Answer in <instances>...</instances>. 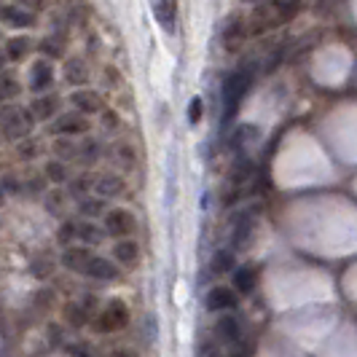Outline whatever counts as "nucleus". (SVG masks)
<instances>
[{
	"mask_svg": "<svg viewBox=\"0 0 357 357\" xmlns=\"http://www.w3.org/2000/svg\"><path fill=\"white\" fill-rule=\"evenodd\" d=\"M242 38H248L245 36V27H242V22H239V19H234L231 24L226 27V33H223V43H226L229 49H236Z\"/></svg>",
	"mask_w": 357,
	"mask_h": 357,
	"instance_id": "obj_31",
	"label": "nucleus"
},
{
	"mask_svg": "<svg viewBox=\"0 0 357 357\" xmlns=\"http://www.w3.org/2000/svg\"><path fill=\"white\" fill-rule=\"evenodd\" d=\"M68 164L59 159L54 161H46V167H43V178L46 183H52V185H62V183H68Z\"/></svg>",
	"mask_w": 357,
	"mask_h": 357,
	"instance_id": "obj_23",
	"label": "nucleus"
},
{
	"mask_svg": "<svg viewBox=\"0 0 357 357\" xmlns=\"http://www.w3.org/2000/svg\"><path fill=\"white\" fill-rule=\"evenodd\" d=\"M255 287H258V271H255V266L234 268V290H236V293L250 296Z\"/></svg>",
	"mask_w": 357,
	"mask_h": 357,
	"instance_id": "obj_16",
	"label": "nucleus"
},
{
	"mask_svg": "<svg viewBox=\"0 0 357 357\" xmlns=\"http://www.w3.org/2000/svg\"><path fill=\"white\" fill-rule=\"evenodd\" d=\"M215 333L223 341H229V344H239V339H242V325H239V320L234 314L223 312L218 317V322H215Z\"/></svg>",
	"mask_w": 357,
	"mask_h": 357,
	"instance_id": "obj_15",
	"label": "nucleus"
},
{
	"mask_svg": "<svg viewBox=\"0 0 357 357\" xmlns=\"http://www.w3.org/2000/svg\"><path fill=\"white\" fill-rule=\"evenodd\" d=\"M110 357H137V355H135L132 349H116V352H113Z\"/></svg>",
	"mask_w": 357,
	"mask_h": 357,
	"instance_id": "obj_41",
	"label": "nucleus"
},
{
	"mask_svg": "<svg viewBox=\"0 0 357 357\" xmlns=\"http://www.w3.org/2000/svg\"><path fill=\"white\" fill-rule=\"evenodd\" d=\"M94 175H89V172H84V175H78V178L73 180V185H70V194L73 197H86L91 188H94Z\"/></svg>",
	"mask_w": 357,
	"mask_h": 357,
	"instance_id": "obj_32",
	"label": "nucleus"
},
{
	"mask_svg": "<svg viewBox=\"0 0 357 357\" xmlns=\"http://www.w3.org/2000/svg\"><path fill=\"white\" fill-rule=\"evenodd\" d=\"M54 153L59 156V161L78 159V143H73V137H59V140L54 143Z\"/></svg>",
	"mask_w": 357,
	"mask_h": 357,
	"instance_id": "obj_29",
	"label": "nucleus"
},
{
	"mask_svg": "<svg viewBox=\"0 0 357 357\" xmlns=\"http://www.w3.org/2000/svg\"><path fill=\"white\" fill-rule=\"evenodd\" d=\"M252 84V68H239L234 70L231 75H226L223 81V126H231V121L236 119L239 107H242V100L250 89Z\"/></svg>",
	"mask_w": 357,
	"mask_h": 357,
	"instance_id": "obj_1",
	"label": "nucleus"
},
{
	"mask_svg": "<svg viewBox=\"0 0 357 357\" xmlns=\"http://www.w3.org/2000/svg\"><path fill=\"white\" fill-rule=\"evenodd\" d=\"M250 229H252V215H242V218L236 220V231H234V245H231L234 252L245 245V239L250 236Z\"/></svg>",
	"mask_w": 357,
	"mask_h": 357,
	"instance_id": "obj_27",
	"label": "nucleus"
},
{
	"mask_svg": "<svg viewBox=\"0 0 357 357\" xmlns=\"http://www.w3.org/2000/svg\"><path fill=\"white\" fill-rule=\"evenodd\" d=\"M102 124H105V129H116L119 126V113L116 110H102Z\"/></svg>",
	"mask_w": 357,
	"mask_h": 357,
	"instance_id": "obj_38",
	"label": "nucleus"
},
{
	"mask_svg": "<svg viewBox=\"0 0 357 357\" xmlns=\"http://www.w3.org/2000/svg\"><path fill=\"white\" fill-rule=\"evenodd\" d=\"M54 84V65L46 59H36L30 68V89L36 94H43L46 89H52Z\"/></svg>",
	"mask_w": 357,
	"mask_h": 357,
	"instance_id": "obj_11",
	"label": "nucleus"
},
{
	"mask_svg": "<svg viewBox=\"0 0 357 357\" xmlns=\"http://www.w3.org/2000/svg\"><path fill=\"white\" fill-rule=\"evenodd\" d=\"M89 309L84 304H68L65 306V322L73 325V328H84L86 322H89Z\"/></svg>",
	"mask_w": 357,
	"mask_h": 357,
	"instance_id": "obj_24",
	"label": "nucleus"
},
{
	"mask_svg": "<svg viewBox=\"0 0 357 357\" xmlns=\"http://www.w3.org/2000/svg\"><path fill=\"white\" fill-rule=\"evenodd\" d=\"M65 81L73 84V86H84L89 81V68H86V62L81 56H70L65 62Z\"/></svg>",
	"mask_w": 357,
	"mask_h": 357,
	"instance_id": "obj_17",
	"label": "nucleus"
},
{
	"mask_svg": "<svg viewBox=\"0 0 357 357\" xmlns=\"http://www.w3.org/2000/svg\"><path fill=\"white\" fill-rule=\"evenodd\" d=\"M62 202H65V194H62L59 188H54V191L46 194V207H49V213H59Z\"/></svg>",
	"mask_w": 357,
	"mask_h": 357,
	"instance_id": "obj_36",
	"label": "nucleus"
},
{
	"mask_svg": "<svg viewBox=\"0 0 357 357\" xmlns=\"http://www.w3.org/2000/svg\"><path fill=\"white\" fill-rule=\"evenodd\" d=\"M231 357H245V355H242V352H234V355Z\"/></svg>",
	"mask_w": 357,
	"mask_h": 357,
	"instance_id": "obj_43",
	"label": "nucleus"
},
{
	"mask_svg": "<svg viewBox=\"0 0 357 357\" xmlns=\"http://www.w3.org/2000/svg\"><path fill=\"white\" fill-rule=\"evenodd\" d=\"M30 49H33V43H30V38L27 36L8 38V40H6V59L19 62V59H24V56L30 54Z\"/></svg>",
	"mask_w": 357,
	"mask_h": 357,
	"instance_id": "obj_20",
	"label": "nucleus"
},
{
	"mask_svg": "<svg viewBox=\"0 0 357 357\" xmlns=\"http://www.w3.org/2000/svg\"><path fill=\"white\" fill-rule=\"evenodd\" d=\"M30 113H33V119H38V121H52L54 116L59 113V97H56V94H46V91H43L38 100H33Z\"/></svg>",
	"mask_w": 357,
	"mask_h": 357,
	"instance_id": "obj_14",
	"label": "nucleus"
},
{
	"mask_svg": "<svg viewBox=\"0 0 357 357\" xmlns=\"http://www.w3.org/2000/svg\"><path fill=\"white\" fill-rule=\"evenodd\" d=\"M0 22L8 24V27H17V30H30L38 24L36 11L30 8H22V6H0Z\"/></svg>",
	"mask_w": 357,
	"mask_h": 357,
	"instance_id": "obj_8",
	"label": "nucleus"
},
{
	"mask_svg": "<svg viewBox=\"0 0 357 357\" xmlns=\"http://www.w3.org/2000/svg\"><path fill=\"white\" fill-rule=\"evenodd\" d=\"M301 6H304L301 0H271V3H268V8L274 11V24L290 22V19L301 11Z\"/></svg>",
	"mask_w": 357,
	"mask_h": 357,
	"instance_id": "obj_18",
	"label": "nucleus"
},
{
	"mask_svg": "<svg viewBox=\"0 0 357 357\" xmlns=\"http://www.w3.org/2000/svg\"><path fill=\"white\" fill-rule=\"evenodd\" d=\"M43 3H46V0H17V6L30 8V11H40V8H43Z\"/></svg>",
	"mask_w": 357,
	"mask_h": 357,
	"instance_id": "obj_39",
	"label": "nucleus"
},
{
	"mask_svg": "<svg viewBox=\"0 0 357 357\" xmlns=\"http://www.w3.org/2000/svg\"><path fill=\"white\" fill-rule=\"evenodd\" d=\"M52 304H54V290H38L36 293L38 309H52Z\"/></svg>",
	"mask_w": 357,
	"mask_h": 357,
	"instance_id": "obj_37",
	"label": "nucleus"
},
{
	"mask_svg": "<svg viewBox=\"0 0 357 357\" xmlns=\"http://www.w3.org/2000/svg\"><path fill=\"white\" fill-rule=\"evenodd\" d=\"M78 159L84 164H94L100 159V143L97 140H86V143H78Z\"/></svg>",
	"mask_w": 357,
	"mask_h": 357,
	"instance_id": "obj_34",
	"label": "nucleus"
},
{
	"mask_svg": "<svg viewBox=\"0 0 357 357\" xmlns=\"http://www.w3.org/2000/svg\"><path fill=\"white\" fill-rule=\"evenodd\" d=\"M78 213L86 220H94L100 215H105V199L102 197H81L78 199Z\"/></svg>",
	"mask_w": 357,
	"mask_h": 357,
	"instance_id": "obj_22",
	"label": "nucleus"
},
{
	"mask_svg": "<svg viewBox=\"0 0 357 357\" xmlns=\"http://www.w3.org/2000/svg\"><path fill=\"white\" fill-rule=\"evenodd\" d=\"M204 306H207V312H231V309L239 306V293H236L234 287L215 285L213 290L207 293Z\"/></svg>",
	"mask_w": 357,
	"mask_h": 357,
	"instance_id": "obj_7",
	"label": "nucleus"
},
{
	"mask_svg": "<svg viewBox=\"0 0 357 357\" xmlns=\"http://www.w3.org/2000/svg\"><path fill=\"white\" fill-rule=\"evenodd\" d=\"M210 271H213V274H226V271H234V250L231 248H223V250L215 252L213 264H210Z\"/></svg>",
	"mask_w": 357,
	"mask_h": 357,
	"instance_id": "obj_25",
	"label": "nucleus"
},
{
	"mask_svg": "<svg viewBox=\"0 0 357 357\" xmlns=\"http://www.w3.org/2000/svg\"><path fill=\"white\" fill-rule=\"evenodd\" d=\"M70 102H73V107H75L78 113H84V116H94V113H102V110H105L100 91H94V89H75L70 94Z\"/></svg>",
	"mask_w": 357,
	"mask_h": 357,
	"instance_id": "obj_9",
	"label": "nucleus"
},
{
	"mask_svg": "<svg viewBox=\"0 0 357 357\" xmlns=\"http://www.w3.org/2000/svg\"><path fill=\"white\" fill-rule=\"evenodd\" d=\"M62 49H65V38L59 36V33L46 36L43 40H40V52H43V56H62Z\"/></svg>",
	"mask_w": 357,
	"mask_h": 357,
	"instance_id": "obj_30",
	"label": "nucleus"
},
{
	"mask_svg": "<svg viewBox=\"0 0 357 357\" xmlns=\"http://www.w3.org/2000/svg\"><path fill=\"white\" fill-rule=\"evenodd\" d=\"M202 113H204V100H202V97H194L191 105H188V121H191V124H199V121H202Z\"/></svg>",
	"mask_w": 357,
	"mask_h": 357,
	"instance_id": "obj_35",
	"label": "nucleus"
},
{
	"mask_svg": "<svg viewBox=\"0 0 357 357\" xmlns=\"http://www.w3.org/2000/svg\"><path fill=\"white\" fill-rule=\"evenodd\" d=\"M3 68H6V54H0V73H3Z\"/></svg>",
	"mask_w": 357,
	"mask_h": 357,
	"instance_id": "obj_42",
	"label": "nucleus"
},
{
	"mask_svg": "<svg viewBox=\"0 0 357 357\" xmlns=\"http://www.w3.org/2000/svg\"><path fill=\"white\" fill-rule=\"evenodd\" d=\"M30 271H33V277H38V280L52 277L54 274V258H49V255H36V258L30 261Z\"/></svg>",
	"mask_w": 357,
	"mask_h": 357,
	"instance_id": "obj_28",
	"label": "nucleus"
},
{
	"mask_svg": "<svg viewBox=\"0 0 357 357\" xmlns=\"http://www.w3.org/2000/svg\"><path fill=\"white\" fill-rule=\"evenodd\" d=\"M22 86H19V81L11 75V73H0V102H6V100H14Z\"/></svg>",
	"mask_w": 357,
	"mask_h": 357,
	"instance_id": "obj_26",
	"label": "nucleus"
},
{
	"mask_svg": "<svg viewBox=\"0 0 357 357\" xmlns=\"http://www.w3.org/2000/svg\"><path fill=\"white\" fill-rule=\"evenodd\" d=\"M73 239H78V223L75 220H65L59 226V231H56V242L62 248H68V245H73Z\"/></svg>",
	"mask_w": 357,
	"mask_h": 357,
	"instance_id": "obj_33",
	"label": "nucleus"
},
{
	"mask_svg": "<svg viewBox=\"0 0 357 357\" xmlns=\"http://www.w3.org/2000/svg\"><path fill=\"white\" fill-rule=\"evenodd\" d=\"M102 229H105V234L116 236V239H126L137 229V220H135V215L129 213V210L116 207V210H107L102 215Z\"/></svg>",
	"mask_w": 357,
	"mask_h": 357,
	"instance_id": "obj_5",
	"label": "nucleus"
},
{
	"mask_svg": "<svg viewBox=\"0 0 357 357\" xmlns=\"http://www.w3.org/2000/svg\"><path fill=\"white\" fill-rule=\"evenodd\" d=\"M33 124L36 121H33V113L30 110H22V107H14V105H6L0 110V135L6 140H22L30 132Z\"/></svg>",
	"mask_w": 357,
	"mask_h": 357,
	"instance_id": "obj_2",
	"label": "nucleus"
},
{
	"mask_svg": "<svg viewBox=\"0 0 357 357\" xmlns=\"http://www.w3.org/2000/svg\"><path fill=\"white\" fill-rule=\"evenodd\" d=\"M81 274H86L91 280H97V282H113V280H119V264L116 261H110V258H102V255H94L91 252V258L86 261V266Z\"/></svg>",
	"mask_w": 357,
	"mask_h": 357,
	"instance_id": "obj_6",
	"label": "nucleus"
},
{
	"mask_svg": "<svg viewBox=\"0 0 357 357\" xmlns=\"http://www.w3.org/2000/svg\"><path fill=\"white\" fill-rule=\"evenodd\" d=\"M94 191H97V197H119V194H124V178H119V175H100V178L94 180Z\"/></svg>",
	"mask_w": 357,
	"mask_h": 357,
	"instance_id": "obj_19",
	"label": "nucleus"
},
{
	"mask_svg": "<svg viewBox=\"0 0 357 357\" xmlns=\"http://www.w3.org/2000/svg\"><path fill=\"white\" fill-rule=\"evenodd\" d=\"M153 17L167 33H175L178 27V0H151Z\"/></svg>",
	"mask_w": 357,
	"mask_h": 357,
	"instance_id": "obj_10",
	"label": "nucleus"
},
{
	"mask_svg": "<svg viewBox=\"0 0 357 357\" xmlns=\"http://www.w3.org/2000/svg\"><path fill=\"white\" fill-rule=\"evenodd\" d=\"M89 116L73 110V113H56L52 124V135L56 137H78V135H86L89 132Z\"/></svg>",
	"mask_w": 357,
	"mask_h": 357,
	"instance_id": "obj_4",
	"label": "nucleus"
},
{
	"mask_svg": "<svg viewBox=\"0 0 357 357\" xmlns=\"http://www.w3.org/2000/svg\"><path fill=\"white\" fill-rule=\"evenodd\" d=\"M78 239L86 248H94V245H100L105 239V229H100L94 220H84V223H78Z\"/></svg>",
	"mask_w": 357,
	"mask_h": 357,
	"instance_id": "obj_21",
	"label": "nucleus"
},
{
	"mask_svg": "<svg viewBox=\"0 0 357 357\" xmlns=\"http://www.w3.org/2000/svg\"><path fill=\"white\" fill-rule=\"evenodd\" d=\"M105 75H107V84H113V86H119V84H121V78H119V73L113 70V68H107Z\"/></svg>",
	"mask_w": 357,
	"mask_h": 357,
	"instance_id": "obj_40",
	"label": "nucleus"
},
{
	"mask_svg": "<svg viewBox=\"0 0 357 357\" xmlns=\"http://www.w3.org/2000/svg\"><path fill=\"white\" fill-rule=\"evenodd\" d=\"M129 325V309H126L124 301H119V298H113V301H107L102 306V312L97 314V320H94V328L100 331V333H116V331H121Z\"/></svg>",
	"mask_w": 357,
	"mask_h": 357,
	"instance_id": "obj_3",
	"label": "nucleus"
},
{
	"mask_svg": "<svg viewBox=\"0 0 357 357\" xmlns=\"http://www.w3.org/2000/svg\"><path fill=\"white\" fill-rule=\"evenodd\" d=\"M113 261L119 264V266H135L137 261H140V245L135 242V239H119L116 245H113Z\"/></svg>",
	"mask_w": 357,
	"mask_h": 357,
	"instance_id": "obj_13",
	"label": "nucleus"
},
{
	"mask_svg": "<svg viewBox=\"0 0 357 357\" xmlns=\"http://www.w3.org/2000/svg\"><path fill=\"white\" fill-rule=\"evenodd\" d=\"M89 258H91V250L86 248V245H68V248L62 250L59 264L68 268V271H78V274H81Z\"/></svg>",
	"mask_w": 357,
	"mask_h": 357,
	"instance_id": "obj_12",
	"label": "nucleus"
}]
</instances>
